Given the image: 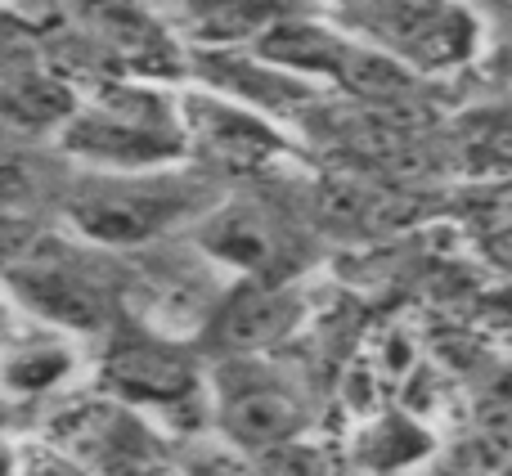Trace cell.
Here are the masks:
<instances>
[{
	"label": "cell",
	"mask_w": 512,
	"mask_h": 476,
	"mask_svg": "<svg viewBox=\"0 0 512 476\" xmlns=\"http://www.w3.org/2000/svg\"><path fill=\"white\" fill-rule=\"evenodd\" d=\"M95 274V265L77 256H32V270L14 265V288H23L41 315L63 324H99L108 315V283Z\"/></svg>",
	"instance_id": "5"
},
{
	"label": "cell",
	"mask_w": 512,
	"mask_h": 476,
	"mask_svg": "<svg viewBox=\"0 0 512 476\" xmlns=\"http://www.w3.org/2000/svg\"><path fill=\"white\" fill-rule=\"evenodd\" d=\"M104 378L140 405H176L198 387L194 360L171 337L158 333H117L108 346Z\"/></svg>",
	"instance_id": "4"
},
{
	"label": "cell",
	"mask_w": 512,
	"mask_h": 476,
	"mask_svg": "<svg viewBox=\"0 0 512 476\" xmlns=\"http://www.w3.org/2000/svg\"><path fill=\"white\" fill-rule=\"evenodd\" d=\"M63 144L99 171L167 167L189 149L185 104H171L158 90L104 86L99 99L77 104V113L63 122Z\"/></svg>",
	"instance_id": "1"
},
{
	"label": "cell",
	"mask_w": 512,
	"mask_h": 476,
	"mask_svg": "<svg viewBox=\"0 0 512 476\" xmlns=\"http://www.w3.org/2000/svg\"><path fill=\"white\" fill-rule=\"evenodd\" d=\"M5 108L14 126H45L54 117L68 122L77 113V99L68 95L59 77L41 63V54H9L5 68Z\"/></svg>",
	"instance_id": "9"
},
{
	"label": "cell",
	"mask_w": 512,
	"mask_h": 476,
	"mask_svg": "<svg viewBox=\"0 0 512 476\" xmlns=\"http://www.w3.org/2000/svg\"><path fill=\"white\" fill-rule=\"evenodd\" d=\"M203 203V185L171 167L99 171L68 194V216L95 243H149Z\"/></svg>",
	"instance_id": "2"
},
{
	"label": "cell",
	"mask_w": 512,
	"mask_h": 476,
	"mask_svg": "<svg viewBox=\"0 0 512 476\" xmlns=\"http://www.w3.org/2000/svg\"><path fill=\"white\" fill-rule=\"evenodd\" d=\"M203 247L212 256L230 265H243V270H274V265L288 261L292 238L283 230V221H274L265 207H225V212H212L203 225Z\"/></svg>",
	"instance_id": "6"
},
{
	"label": "cell",
	"mask_w": 512,
	"mask_h": 476,
	"mask_svg": "<svg viewBox=\"0 0 512 476\" xmlns=\"http://www.w3.org/2000/svg\"><path fill=\"white\" fill-rule=\"evenodd\" d=\"M355 27L414 68H450L472 54V18L454 0H351Z\"/></svg>",
	"instance_id": "3"
},
{
	"label": "cell",
	"mask_w": 512,
	"mask_h": 476,
	"mask_svg": "<svg viewBox=\"0 0 512 476\" xmlns=\"http://www.w3.org/2000/svg\"><path fill=\"white\" fill-rule=\"evenodd\" d=\"M14 476H81V472L68 468L63 459H54V454H50V459H41V463L32 459V468H27V472H23V463H14Z\"/></svg>",
	"instance_id": "12"
},
{
	"label": "cell",
	"mask_w": 512,
	"mask_h": 476,
	"mask_svg": "<svg viewBox=\"0 0 512 476\" xmlns=\"http://www.w3.org/2000/svg\"><path fill=\"white\" fill-rule=\"evenodd\" d=\"M189 18H194V32L207 41H239V36L274 27L279 5L274 0H185Z\"/></svg>",
	"instance_id": "10"
},
{
	"label": "cell",
	"mask_w": 512,
	"mask_h": 476,
	"mask_svg": "<svg viewBox=\"0 0 512 476\" xmlns=\"http://www.w3.org/2000/svg\"><path fill=\"white\" fill-rule=\"evenodd\" d=\"M297 400L288 387H279L274 378H261L252 369H243L239 382L225 387V423L234 427V436L243 441H279L297 427Z\"/></svg>",
	"instance_id": "8"
},
{
	"label": "cell",
	"mask_w": 512,
	"mask_h": 476,
	"mask_svg": "<svg viewBox=\"0 0 512 476\" xmlns=\"http://www.w3.org/2000/svg\"><path fill=\"white\" fill-rule=\"evenodd\" d=\"M468 153L486 167H512V108H490V113L463 122Z\"/></svg>",
	"instance_id": "11"
},
{
	"label": "cell",
	"mask_w": 512,
	"mask_h": 476,
	"mask_svg": "<svg viewBox=\"0 0 512 476\" xmlns=\"http://www.w3.org/2000/svg\"><path fill=\"white\" fill-rule=\"evenodd\" d=\"M185 131L189 144H198L207 158L225 162V167H252L265 153L279 149V140L261 122H252L248 113H234L225 104H207V99L185 104Z\"/></svg>",
	"instance_id": "7"
}]
</instances>
